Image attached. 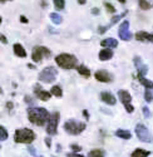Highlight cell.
<instances>
[{
    "label": "cell",
    "mask_w": 153,
    "mask_h": 157,
    "mask_svg": "<svg viewBox=\"0 0 153 157\" xmlns=\"http://www.w3.org/2000/svg\"><path fill=\"white\" fill-rule=\"evenodd\" d=\"M3 23V18H2V15H0V24Z\"/></svg>",
    "instance_id": "49"
},
{
    "label": "cell",
    "mask_w": 153,
    "mask_h": 157,
    "mask_svg": "<svg viewBox=\"0 0 153 157\" xmlns=\"http://www.w3.org/2000/svg\"><path fill=\"white\" fill-rule=\"evenodd\" d=\"M68 157H84V156H82L79 153H72V155H68Z\"/></svg>",
    "instance_id": "41"
},
{
    "label": "cell",
    "mask_w": 153,
    "mask_h": 157,
    "mask_svg": "<svg viewBox=\"0 0 153 157\" xmlns=\"http://www.w3.org/2000/svg\"><path fill=\"white\" fill-rule=\"evenodd\" d=\"M28 68H32V69H34V65H33V64H28Z\"/></svg>",
    "instance_id": "46"
},
{
    "label": "cell",
    "mask_w": 153,
    "mask_h": 157,
    "mask_svg": "<svg viewBox=\"0 0 153 157\" xmlns=\"http://www.w3.org/2000/svg\"><path fill=\"white\" fill-rule=\"evenodd\" d=\"M49 17H50V20H52L54 24H57V25L60 24V23L63 21V18L58 14V13H50V15H49Z\"/></svg>",
    "instance_id": "25"
},
{
    "label": "cell",
    "mask_w": 153,
    "mask_h": 157,
    "mask_svg": "<svg viewBox=\"0 0 153 157\" xmlns=\"http://www.w3.org/2000/svg\"><path fill=\"white\" fill-rule=\"evenodd\" d=\"M60 150H62V147H60V145H58V147H57V151H58V152H59V151H60Z\"/></svg>",
    "instance_id": "47"
},
{
    "label": "cell",
    "mask_w": 153,
    "mask_h": 157,
    "mask_svg": "<svg viewBox=\"0 0 153 157\" xmlns=\"http://www.w3.org/2000/svg\"><path fill=\"white\" fill-rule=\"evenodd\" d=\"M143 114H144V117H146V118H149V117H151V111L148 109V107H143Z\"/></svg>",
    "instance_id": "33"
},
{
    "label": "cell",
    "mask_w": 153,
    "mask_h": 157,
    "mask_svg": "<svg viewBox=\"0 0 153 157\" xmlns=\"http://www.w3.org/2000/svg\"><path fill=\"white\" fill-rule=\"evenodd\" d=\"M13 50H14V54L19 58H25L27 57V52H25L24 47L19 43H15L14 45H13Z\"/></svg>",
    "instance_id": "16"
},
{
    "label": "cell",
    "mask_w": 153,
    "mask_h": 157,
    "mask_svg": "<svg viewBox=\"0 0 153 157\" xmlns=\"http://www.w3.org/2000/svg\"><path fill=\"white\" fill-rule=\"evenodd\" d=\"M5 2H11V0H0V3H5Z\"/></svg>",
    "instance_id": "48"
},
{
    "label": "cell",
    "mask_w": 153,
    "mask_h": 157,
    "mask_svg": "<svg viewBox=\"0 0 153 157\" xmlns=\"http://www.w3.org/2000/svg\"><path fill=\"white\" fill-rule=\"evenodd\" d=\"M8 131L3 127V126H0V141H6L8 140Z\"/></svg>",
    "instance_id": "28"
},
{
    "label": "cell",
    "mask_w": 153,
    "mask_h": 157,
    "mask_svg": "<svg viewBox=\"0 0 153 157\" xmlns=\"http://www.w3.org/2000/svg\"><path fill=\"white\" fill-rule=\"evenodd\" d=\"M28 151L32 153V156H36V152H35V148L32 147V146H28Z\"/></svg>",
    "instance_id": "36"
},
{
    "label": "cell",
    "mask_w": 153,
    "mask_h": 157,
    "mask_svg": "<svg viewBox=\"0 0 153 157\" xmlns=\"http://www.w3.org/2000/svg\"><path fill=\"white\" fill-rule=\"evenodd\" d=\"M98 58L102 62H106V60L112 59L113 58V50H112V48H104V49H102L99 52V54H98Z\"/></svg>",
    "instance_id": "15"
},
{
    "label": "cell",
    "mask_w": 153,
    "mask_h": 157,
    "mask_svg": "<svg viewBox=\"0 0 153 157\" xmlns=\"http://www.w3.org/2000/svg\"><path fill=\"white\" fill-rule=\"evenodd\" d=\"M45 145H47V147H48V148H50V145H52V140H50L49 137H47V138H45Z\"/></svg>",
    "instance_id": "37"
},
{
    "label": "cell",
    "mask_w": 153,
    "mask_h": 157,
    "mask_svg": "<svg viewBox=\"0 0 153 157\" xmlns=\"http://www.w3.org/2000/svg\"><path fill=\"white\" fill-rule=\"evenodd\" d=\"M85 123L84 122H80V121H75V120H69L64 123V129L65 132H68L69 135H73V136H78L80 135L83 131L85 129Z\"/></svg>",
    "instance_id": "4"
},
{
    "label": "cell",
    "mask_w": 153,
    "mask_h": 157,
    "mask_svg": "<svg viewBox=\"0 0 153 157\" xmlns=\"http://www.w3.org/2000/svg\"><path fill=\"white\" fill-rule=\"evenodd\" d=\"M50 56H52V52H50L47 47H43V45L34 47L33 52H32V59L35 63H40L44 58H49Z\"/></svg>",
    "instance_id": "6"
},
{
    "label": "cell",
    "mask_w": 153,
    "mask_h": 157,
    "mask_svg": "<svg viewBox=\"0 0 153 157\" xmlns=\"http://www.w3.org/2000/svg\"><path fill=\"white\" fill-rule=\"evenodd\" d=\"M24 101H25V103L32 104V106H34V104H35V102L33 101V98H32V97H29V96H25V97H24Z\"/></svg>",
    "instance_id": "32"
},
{
    "label": "cell",
    "mask_w": 153,
    "mask_h": 157,
    "mask_svg": "<svg viewBox=\"0 0 153 157\" xmlns=\"http://www.w3.org/2000/svg\"><path fill=\"white\" fill-rule=\"evenodd\" d=\"M118 2H119L121 4H125V2H127V0H118Z\"/></svg>",
    "instance_id": "45"
},
{
    "label": "cell",
    "mask_w": 153,
    "mask_h": 157,
    "mask_svg": "<svg viewBox=\"0 0 153 157\" xmlns=\"http://www.w3.org/2000/svg\"><path fill=\"white\" fill-rule=\"evenodd\" d=\"M92 14H93V15H98V14H99V9H98V8H93V9H92Z\"/></svg>",
    "instance_id": "38"
},
{
    "label": "cell",
    "mask_w": 153,
    "mask_h": 157,
    "mask_svg": "<svg viewBox=\"0 0 153 157\" xmlns=\"http://www.w3.org/2000/svg\"><path fill=\"white\" fill-rule=\"evenodd\" d=\"M28 118L33 124H35L38 127H42L47 123V121L49 118V112L42 107L28 108Z\"/></svg>",
    "instance_id": "1"
},
{
    "label": "cell",
    "mask_w": 153,
    "mask_h": 157,
    "mask_svg": "<svg viewBox=\"0 0 153 157\" xmlns=\"http://www.w3.org/2000/svg\"><path fill=\"white\" fill-rule=\"evenodd\" d=\"M124 108H125V111L128 112V113H132V112L134 111V107L132 106L131 103H127V104H124Z\"/></svg>",
    "instance_id": "31"
},
{
    "label": "cell",
    "mask_w": 153,
    "mask_h": 157,
    "mask_svg": "<svg viewBox=\"0 0 153 157\" xmlns=\"http://www.w3.org/2000/svg\"><path fill=\"white\" fill-rule=\"evenodd\" d=\"M35 140V133L34 131L29 128H20L15 131L14 135V141L17 143H25V145H30V143Z\"/></svg>",
    "instance_id": "3"
},
{
    "label": "cell",
    "mask_w": 153,
    "mask_h": 157,
    "mask_svg": "<svg viewBox=\"0 0 153 157\" xmlns=\"http://www.w3.org/2000/svg\"><path fill=\"white\" fill-rule=\"evenodd\" d=\"M53 4H54L55 10L59 11L65 8V0H53Z\"/></svg>",
    "instance_id": "26"
},
{
    "label": "cell",
    "mask_w": 153,
    "mask_h": 157,
    "mask_svg": "<svg viewBox=\"0 0 153 157\" xmlns=\"http://www.w3.org/2000/svg\"><path fill=\"white\" fill-rule=\"evenodd\" d=\"M83 114H84V117H85V120H89V113H88V111H83Z\"/></svg>",
    "instance_id": "42"
},
{
    "label": "cell",
    "mask_w": 153,
    "mask_h": 157,
    "mask_svg": "<svg viewBox=\"0 0 153 157\" xmlns=\"http://www.w3.org/2000/svg\"><path fill=\"white\" fill-rule=\"evenodd\" d=\"M78 3H79L80 5H84V4L87 3V0H78Z\"/></svg>",
    "instance_id": "43"
},
{
    "label": "cell",
    "mask_w": 153,
    "mask_h": 157,
    "mask_svg": "<svg viewBox=\"0 0 153 157\" xmlns=\"http://www.w3.org/2000/svg\"><path fill=\"white\" fill-rule=\"evenodd\" d=\"M76 71H78V73H79L80 75H83L84 78L91 77V71H89V68H87L85 65H83V64L76 65Z\"/></svg>",
    "instance_id": "21"
},
{
    "label": "cell",
    "mask_w": 153,
    "mask_h": 157,
    "mask_svg": "<svg viewBox=\"0 0 153 157\" xmlns=\"http://www.w3.org/2000/svg\"><path fill=\"white\" fill-rule=\"evenodd\" d=\"M116 136L119 137V138H123V140H131L132 135L129 131H127V129H117L116 131Z\"/></svg>",
    "instance_id": "20"
},
{
    "label": "cell",
    "mask_w": 153,
    "mask_h": 157,
    "mask_svg": "<svg viewBox=\"0 0 153 157\" xmlns=\"http://www.w3.org/2000/svg\"><path fill=\"white\" fill-rule=\"evenodd\" d=\"M100 45L104 48H117L118 42H117V39H114V38H107L100 42Z\"/></svg>",
    "instance_id": "17"
},
{
    "label": "cell",
    "mask_w": 153,
    "mask_h": 157,
    "mask_svg": "<svg viewBox=\"0 0 153 157\" xmlns=\"http://www.w3.org/2000/svg\"><path fill=\"white\" fill-rule=\"evenodd\" d=\"M42 6H43V8H47V3L44 2V0H43V2H42Z\"/></svg>",
    "instance_id": "44"
},
{
    "label": "cell",
    "mask_w": 153,
    "mask_h": 157,
    "mask_svg": "<svg viewBox=\"0 0 153 157\" xmlns=\"http://www.w3.org/2000/svg\"><path fill=\"white\" fill-rule=\"evenodd\" d=\"M34 93H35L36 98H39L40 101H44V102L49 101L50 97H52V93L48 92V90H44L39 84H35V87H34Z\"/></svg>",
    "instance_id": "11"
},
{
    "label": "cell",
    "mask_w": 153,
    "mask_h": 157,
    "mask_svg": "<svg viewBox=\"0 0 153 157\" xmlns=\"http://www.w3.org/2000/svg\"><path fill=\"white\" fill-rule=\"evenodd\" d=\"M118 35H119V38L122 39V40H124V42L131 40L132 34L129 32V21L128 20H123L121 23L119 29H118Z\"/></svg>",
    "instance_id": "9"
},
{
    "label": "cell",
    "mask_w": 153,
    "mask_h": 157,
    "mask_svg": "<svg viewBox=\"0 0 153 157\" xmlns=\"http://www.w3.org/2000/svg\"><path fill=\"white\" fill-rule=\"evenodd\" d=\"M138 5L142 10H149L151 8H153V4L149 3L148 0H138Z\"/></svg>",
    "instance_id": "23"
},
{
    "label": "cell",
    "mask_w": 153,
    "mask_h": 157,
    "mask_svg": "<svg viewBox=\"0 0 153 157\" xmlns=\"http://www.w3.org/2000/svg\"><path fill=\"white\" fill-rule=\"evenodd\" d=\"M136 136L138 137L139 141H142V142H146V143H149L153 141V137L151 135V132L147 129V127L142 123H138L136 126Z\"/></svg>",
    "instance_id": "8"
},
{
    "label": "cell",
    "mask_w": 153,
    "mask_h": 157,
    "mask_svg": "<svg viewBox=\"0 0 153 157\" xmlns=\"http://www.w3.org/2000/svg\"><path fill=\"white\" fill-rule=\"evenodd\" d=\"M89 157H104V151L102 150H92L89 152Z\"/></svg>",
    "instance_id": "27"
},
{
    "label": "cell",
    "mask_w": 153,
    "mask_h": 157,
    "mask_svg": "<svg viewBox=\"0 0 153 157\" xmlns=\"http://www.w3.org/2000/svg\"><path fill=\"white\" fill-rule=\"evenodd\" d=\"M151 155L149 151H146V150H142V148H137L132 152L131 157H148Z\"/></svg>",
    "instance_id": "22"
},
{
    "label": "cell",
    "mask_w": 153,
    "mask_h": 157,
    "mask_svg": "<svg viewBox=\"0 0 153 157\" xmlns=\"http://www.w3.org/2000/svg\"><path fill=\"white\" fill-rule=\"evenodd\" d=\"M0 42H2L3 44H6L8 43V39H6V36L4 34H0Z\"/></svg>",
    "instance_id": "34"
},
{
    "label": "cell",
    "mask_w": 153,
    "mask_h": 157,
    "mask_svg": "<svg viewBox=\"0 0 153 157\" xmlns=\"http://www.w3.org/2000/svg\"><path fill=\"white\" fill-rule=\"evenodd\" d=\"M57 75H58V72L54 67H47L44 68L39 75H38V78H39L40 82H44V83H53L55 79H57Z\"/></svg>",
    "instance_id": "7"
},
{
    "label": "cell",
    "mask_w": 153,
    "mask_h": 157,
    "mask_svg": "<svg viewBox=\"0 0 153 157\" xmlns=\"http://www.w3.org/2000/svg\"><path fill=\"white\" fill-rule=\"evenodd\" d=\"M94 77H95V79H97L98 82H102V83H110V82L113 81L112 74H110L109 72L104 71V69L97 71L95 74H94Z\"/></svg>",
    "instance_id": "10"
},
{
    "label": "cell",
    "mask_w": 153,
    "mask_h": 157,
    "mask_svg": "<svg viewBox=\"0 0 153 157\" xmlns=\"http://www.w3.org/2000/svg\"><path fill=\"white\" fill-rule=\"evenodd\" d=\"M55 63L63 69H74L78 65V59L69 53H62L55 57Z\"/></svg>",
    "instance_id": "2"
},
{
    "label": "cell",
    "mask_w": 153,
    "mask_h": 157,
    "mask_svg": "<svg viewBox=\"0 0 153 157\" xmlns=\"http://www.w3.org/2000/svg\"><path fill=\"white\" fill-rule=\"evenodd\" d=\"M59 120H60L59 112H53L52 114H49V118L47 121V133L49 136H55L57 135Z\"/></svg>",
    "instance_id": "5"
},
{
    "label": "cell",
    "mask_w": 153,
    "mask_h": 157,
    "mask_svg": "<svg viewBox=\"0 0 153 157\" xmlns=\"http://www.w3.org/2000/svg\"><path fill=\"white\" fill-rule=\"evenodd\" d=\"M137 78H138L139 83H141L144 88H147V89H153V82L149 81V79H147L144 75H137Z\"/></svg>",
    "instance_id": "19"
},
{
    "label": "cell",
    "mask_w": 153,
    "mask_h": 157,
    "mask_svg": "<svg viewBox=\"0 0 153 157\" xmlns=\"http://www.w3.org/2000/svg\"><path fill=\"white\" fill-rule=\"evenodd\" d=\"M118 96H119V99L123 104L131 103V101H132V96L129 94V92H127V90H124V89L118 90Z\"/></svg>",
    "instance_id": "18"
},
{
    "label": "cell",
    "mask_w": 153,
    "mask_h": 157,
    "mask_svg": "<svg viewBox=\"0 0 153 157\" xmlns=\"http://www.w3.org/2000/svg\"><path fill=\"white\" fill-rule=\"evenodd\" d=\"M104 8L107 9V11L109 13V14H114V13H116V8L108 2H104Z\"/></svg>",
    "instance_id": "30"
},
{
    "label": "cell",
    "mask_w": 153,
    "mask_h": 157,
    "mask_svg": "<svg viewBox=\"0 0 153 157\" xmlns=\"http://www.w3.org/2000/svg\"><path fill=\"white\" fill-rule=\"evenodd\" d=\"M144 99L146 102L151 103L153 101V93H152V89H147L146 88V92H144Z\"/></svg>",
    "instance_id": "29"
},
{
    "label": "cell",
    "mask_w": 153,
    "mask_h": 157,
    "mask_svg": "<svg viewBox=\"0 0 153 157\" xmlns=\"http://www.w3.org/2000/svg\"><path fill=\"white\" fill-rule=\"evenodd\" d=\"M100 99L103 101L106 104H108V106H114V104L117 103L116 97H114L110 92H102L100 93Z\"/></svg>",
    "instance_id": "14"
},
{
    "label": "cell",
    "mask_w": 153,
    "mask_h": 157,
    "mask_svg": "<svg viewBox=\"0 0 153 157\" xmlns=\"http://www.w3.org/2000/svg\"><path fill=\"white\" fill-rule=\"evenodd\" d=\"M20 21H21V23H23V24H27V23H28V21H29V20H28V19H27V18H25V17H24V15H21V17H20Z\"/></svg>",
    "instance_id": "39"
},
{
    "label": "cell",
    "mask_w": 153,
    "mask_h": 157,
    "mask_svg": "<svg viewBox=\"0 0 153 157\" xmlns=\"http://www.w3.org/2000/svg\"><path fill=\"white\" fill-rule=\"evenodd\" d=\"M133 62H134V65H136L137 72H138L137 75H146L147 72H148V68H147V65H146V64H143L142 59L139 58V57H134Z\"/></svg>",
    "instance_id": "13"
},
{
    "label": "cell",
    "mask_w": 153,
    "mask_h": 157,
    "mask_svg": "<svg viewBox=\"0 0 153 157\" xmlns=\"http://www.w3.org/2000/svg\"><path fill=\"white\" fill-rule=\"evenodd\" d=\"M134 38L137 39L138 42H144V43H153V34L141 30V32H137Z\"/></svg>",
    "instance_id": "12"
},
{
    "label": "cell",
    "mask_w": 153,
    "mask_h": 157,
    "mask_svg": "<svg viewBox=\"0 0 153 157\" xmlns=\"http://www.w3.org/2000/svg\"><path fill=\"white\" fill-rule=\"evenodd\" d=\"M50 93H52V96H55V97L60 98L63 96V90L59 86H53L52 89H50Z\"/></svg>",
    "instance_id": "24"
},
{
    "label": "cell",
    "mask_w": 153,
    "mask_h": 157,
    "mask_svg": "<svg viewBox=\"0 0 153 157\" xmlns=\"http://www.w3.org/2000/svg\"><path fill=\"white\" fill-rule=\"evenodd\" d=\"M72 150H73L74 152H79V151L82 150V147L78 146V145H72Z\"/></svg>",
    "instance_id": "35"
},
{
    "label": "cell",
    "mask_w": 153,
    "mask_h": 157,
    "mask_svg": "<svg viewBox=\"0 0 153 157\" xmlns=\"http://www.w3.org/2000/svg\"><path fill=\"white\" fill-rule=\"evenodd\" d=\"M13 107H14L13 102H6V108H8V109H13Z\"/></svg>",
    "instance_id": "40"
}]
</instances>
